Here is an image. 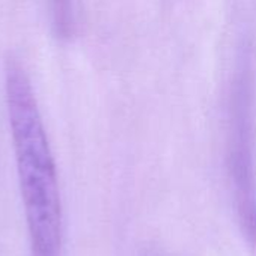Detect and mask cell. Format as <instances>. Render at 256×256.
I'll use <instances>...</instances> for the list:
<instances>
[{"instance_id":"3957f363","label":"cell","mask_w":256,"mask_h":256,"mask_svg":"<svg viewBox=\"0 0 256 256\" xmlns=\"http://www.w3.org/2000/svg\"><path fill=\"white\" fill-rule=\"evenodd\" d=\"M52 28L57 38H68L72 32V0H50Z\"/></svg>"},{"instance_id":"7a4b0ae2","label":"cell","mask_w":256,"mask_h":256,"mask_svg":"<svg viewBox=\"0 0 256 256\" xmlns=\"http://www.w3.org/2000/svg\"><path fill=\"white\" fill-rule=\"evenodd\" d=\"M250 87L246 78L236 84L232 110V148L231 172L234 177L238 214L248 237L256 244V194L252 162V123H250Z\"/></svg>"},{"instance_id":"6da1fadb","label":"cell","mask_w":256,"mask_h":256,"mask_svg":"<svg viewBox=\"0 0 256 256\" xmlns=\"http://www.w3.org/2000/svg\"><path fill=\"white\" fill-rule=\"evenodd\" d=\"M4 98L18 178L34 256H60L62 204L56 162L26 68L4 62Z\"/></svg>"}]
</instances>
